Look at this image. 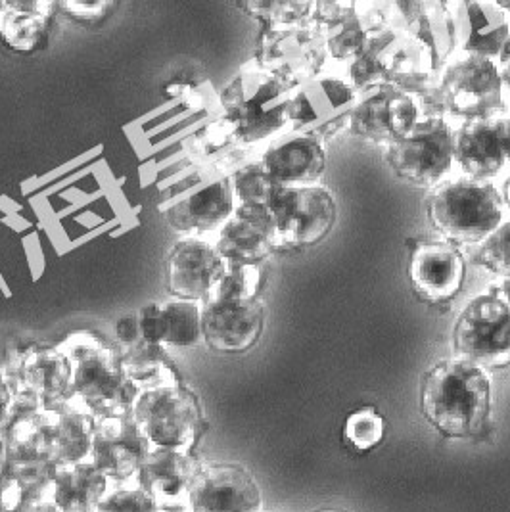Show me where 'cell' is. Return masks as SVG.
Segmentation results:
<instances>
[{
    "instance_id": "cell-12",
    "label": "cell",
    "mask_w": 510,
    "mask_h": 512,
    "mask_svg": "<svg viewBox=\"0 0 510 512\" xmlns=\"http://www.w3.org/2000/svg\"><path fill=\"white\" fill-rule=\"evenodd\" d=\"M192 512H261L263 493L254 474L236 463L202 465L186 491Z\"/></svg>"
},
{
    "instance_id": "cell-3",
    "label": "cell",
    "mask_w": 510,
    "mask_h": 512,
    "mask_svg": "<svg viewBox=\"0 0 510 512\" xmlns=\"http://www.w3.org/2000/svg\"><path fill=\"white\" fill-rule=\"evenodd\" d=\"M428 219L447 242L480 244L501 225L503 198L487 183L459 179L436 188Z\"/></svg>"
},
{
    "instance_id": "cell-17",
    "label": "cell",
    "mask_w": 510,
    "mask_h": 512,
    "mask_svg": "<svg viewBox=\"0 0 510 512\" xmlns=\"http://www.w3.org/2000/svg\"><path fill=\"white\" fill-rule=\"evenodd\" d=\"M215 248L229 265H259L279 250L269 208L236 206L231 219L219 229Z\"/></svg>"
},
{
    "instance_id": "cell-46",
    "label": "cell",
    "mask_w": 510,
    "mask_h": 512,
    "mask_svg": "<svg viewBox=\"0 0 510 512\" xmlns=\"http://www.w3.org/2000/svg\"><path fill=\"white\" fill-rule=\"evenodd\" d=\"M499 133H501V144H503L505 158L510 162V117L499 121Z\"/></svg>"
},
{
    "instance_id": "cell-44",
    "label": "cell",
    "mask_w": 510,
    "mask_h": 512,
    "mask_svg": "<svg viewBox=\"0 0 510 512\" xmlns=\"http://www.w3.org/2000/svg\"><path fill=\"white\" fill-rule=\"evenodd\" d=\"M499 73H501V79H503V85L510 89V37L505 43V47L499 54Z\"/></svg>"
},
{
    "instance_id": "cell-40",
    "label": "cell",
    "mask_w": 510,
    "mask_h": 512,
    "mask_svg": "<svg viewBox=\"0 0 510 512\" xmlns=\"http://www.w3.org/2000/svg\"><path fill=\"white\" fill-rule=\"evenodd\" d=\"M248 10L257 12L261 18H265L267 22H273L277 25H300L313 16V8L315 4L311 2H267V4H246Z\"/></svg>"
},
{
    "instance_id": "cell-14",
    "label": "cell",
    "mask_w": 510,
    "mask_h": 512,
    "mask_svg": "<svg viewBox=\"0 0 510 512\" xmlns=\"http://www.w3.org/2000/svg\"><path fill=\"white\" fill-rule=\"evenodd\" d=\"M227 271V261L204 238H181L167 261V290L173 300L204 303Z\"/></svg>"
},
{
    "instance_id": "cell-28",
    "label": "cell",
    "mask_w": 510,
    "mask_h": 512,
    "mask_svg": "<svg viewBox=\"0 0 510 512\" xmlns=\"http://www.w3.org/2000/svg\"><path fill=\"white\" fill-rule=\"evenodd\" d=\"M48 426L58 465H73L91 459L96 417L75 397L48 409Z\"/></svg>"
},
{
    "instance_id": "cell-34",
    "label": "cell",
    "mask_w": 510,
    "mask_h": 512,
    "mask_svg": "<svg viewBox=\"0 0 510 512\" xmlns=\"http://www.w3.org/2000/svg\"><path fill=\"white\" fill-rule=\"evenodd\" d=\"M236 206H263L269 208L280 185L269 175L261 162L248 163L231 177Z\"/></svg>"
},
{
    "instance_id": "cell-5",
    "label": "cell",
    "mask_w": 510,
    "mask_h": 512,
    "mask_svg": "<svg viewBox=\"0 0 510 512\" xmlns=\"http://www.w3.org/2000/svg\"><path fill=\"white\" fill-rule=\"evenodd\" d=\"M455 357L482 369L510 365V307L501 296L482 294L466 303L453 328Z\"/></svg>"
},
{
    "instance_id": "cell-16",
    "label": "cell",
    "mask_w": 510,
    "mask_h": 512,
    "mask_svg": "<svg viewBox=\"0 0 510 512\" xmlns=\"http://www.w3.org/2000/svg\"><path fill=\"white\" fill-rule=\"evenodd\" d=\"M265 328L259 300H208L202 303V342L217 353H244L254 348Z\"/></svg>"
},
{
    "instance_id": "cell-30",
    "label": "cell",
    "mask_w": 510,
    "mask_h": 512,
    "mask_svg": "<svg viewBox=\"0 0 510 512\" xmlns=\"http://www.w3.org/2000/svg\"><path fill=\"white\" fill-rule=\"evenodd\" d=\"M388 25L390 20L380 10L372 8L361 12L355 4H351L340 20L323 29L328 56L349 62L357 60L371 45L372 39L378 37Z\"/></svg>"
},
{
    "instance_id": "cell-42",
    "label": "cell",
    "mask_w": 510,
    "mask_h": 512,
    "mask_svg": "<svg viewBox=\"0 0 510 512\" xmlns=\"http://www.w3.org/2000/svg\"><path fill=\"white\" fill-rule=\"evenodd\" d=\"M116 332L117 340H119V344H121V350L135 346L137 342L142 340L139 317H125V319H119V321H117Z\"/></svg>"
},
{
    "instance_id": "cell-18",
    "label": "cell",
    "mask_w": 510,
    "mask_h": 512,
    "mask_svg": "<svg viewBox=\"0 0 510 512\" xmlns=\"http://www.w3.org/2000/svg\"><path fill=\"white\" fill-rule=\"evenodd\" d=\"M464 277L463 256L449 242L420 244L409 261V280L424 302H451L459 296Z\"/></svg>"
},
{
    "instance_id": "cell-33",
    "label": "cell",
    "mask_w": 510,
    "mask_h": 512,
    "mask_svg": "<svg viewBox=\"0 0 510 512\" xmlns=\"http://www.w3.org/2000/svg\"><path fill=\"white\" fill-rule=\"evenodd\" d=\"M401 39V27L390 24L378 37L372 39L371 45L365 48V52L357 60H353L351 77L359 91L388 81V73L392 68L395 52L401 45Z\"/></svg>"
},
{
    "instance_id": "cell-7",
    "label": "cell",
    "mask_w": 510,
    "mask_h": 512,
    "mask_svg": "<svg viewBox=\"0 0 510 512\" xmlns=\"http://www.w3.org/2000/svg\"><path fill=\"white\" fill-rule=\"evenodd\" d=\"M269 211L279 248H307L325 240L336 223V200L323 187H280Z\"/></svg>"
},
{
    "instance_id": "cell-39",
    "label": "cell",
    "mask_w": 510,
    "mask_h": 512,
    "mask_svg": "<svg viewBox=\"0 0 510 512\" xmlns=\"http://www.w3.org/2000/svg\"><path fill=\"white\" fill-rule=\"evenodd\" d=\"M98 512H160V505L140 488H114L106 493Z\"/></svg>"
},
{
    "instance_id": "cell-25",
    "label": "cell",
    "mask_w": 510,
    "mask_h": 512,
    "mask_svg": "<svg viewBox=\"0 0 510 512\" xmlns=\"http://www.w3.org/2000/svg\"><path fill=\"white\" fill-rule=\"evenodd\" d=\"M140 334L150 344L192 348L202 342V303L169 300L140 309Z\"/></svg>"
},
{
    "instance_id": "cell-43",
    "label": "cell",
    "mask_w": 510,
    "mask_h": 512,
    "mask_svg": "<svg viewBox=\"0 0 510 512\" xmlns=\"http://www.w3.org/2000/svg\"><path fill=\"white\" fill-rule=\"evenodd\" d=\"M10 407H12V390H10V386H8V382L2 374V369H0V428L8 420Z\"/></svg>"
},
{
    "instance_id": "cell-13",
    "label": "cell",
    "mask_w": 510,
    "mask_h": 512,
    "mask_svg": "<svg viewBox=\"0 0 510 512\" xmlns=\"http://www.w3.org/2000/svg\"><path fill=\"white\" fill-rule=\"evenodd\" d=\"M0 436L6 443L4 472L29 484L52 486L60 465L54 459L52 434L43 409L31 417L16 420Z\"/></svg>"
},
{
    "instance_id": "cell-36",
    "label": "cell",
    "mask_w": 510,
    "mask_h": 512,
    "mask_svg": "<svg viewBox=\"0 0 510 512\" xmlns=\"http://www.w3.org/2000/svg\"><path fill=\"white\" fill-rule=\"evenodd\" d=\"M384 432H386L384 419L372 407H365V409H359V411L351 413L348 420H346V428H344L346 442L353 449L363 451V453L371 451L378 443L382 442Z\"/></svg>"
},
{
    "instance_id": "cell-8",
    "label": "cell",
    "mask_w": 510,
    "mask_h": 512,
    "mask_svg": "<svg viewBox=\"0 0 510 512\" xmlns=\"http://www.w3.org/2000/svg\"><path fill=\"white\" fill-rule=\"evenodd\" d=\"M503 79L493 60L466 56L440 77L445 112L466 121H487L503 110Z\"/></svg>"
},
{
    "instance_id": "cell-20",
    "label": "cell",
    "mask_w": 510,
    "mask_h": 512,
    "mask_svg": "<svg viewBox=\"0 0 510 512\" xmlns=\"http://www.w3.org/2000/svg\"><path fill=\"white\" fill-rule=\"evenodd\" d=\"M288 102L284 85L271 75H257L250 83V94L236 93L234 110V127L238 137L246 142L265 139L275 133L288 121Z\"/></svg>"
},
{
    "instance_id": "cell-9",
    "label": "cell",
    "mask_w": 510,
    "mask_h": 512,
    "mask_svg": "<svg viewBox=\"0 0 510 512\" xmlns=\"http://www.w3.org/2000/svg\"><path fill=\"white\" fill-rule=\"evenodd\" d=\"M357 104V93L346 81L317 75L298 87L288 102V121L296 133L315 139H334L346 127Z\"/></svg>"
},
{
    "instance_id": "cell-48",
    "label": "cell",
    "mask_w": 510,
    "mask_h": 512,
    "mask_svg": "<svg viewBox=\"0 0 510 512\" xmlns=\"http://www.w3.org/2000/svg\"><path fill=\"white\" fill-rule=\"evenodd\" d=\"M4 465H6V443H4V438L0 436V474L4 472Z\"/></svg>"
},
{
    "instance_id": "cell-49",
    "label": "cell",
    "mask_w": 510,
    "mask_h": 512,
    "mask_svg": "<svg viewBox=\"0 0 510 512\" xmlns=\"http://www.w3.org/2000/svg\"><path fill=\"white\" fill-rule=\"evenodd\" d=\"M503 200H505V204L510 210V177L505 181V187H503Z\"/></svg>"
},
{
    "instance_id": "cell-4",
    "label": "cell",
    "mask_w": 510,
    "mask_h": 512,
    "mask_svg": "<svg viewBox=\"0 0 510 512\" xmlns=\"http://www.w3.org/2000/svg\"><path fill=\"white\" fill-rule=\"evenodd\" d=\"M133 417L152 447L194 453L196 443L206 432L200 397L183 382L142 390L135 401Z\"/></svg>"
},
{
    "instance_id": "cell-31",
    "label": "cell",
    "mask_w": 510,
    "mask_h": 512,
    "mask_svg": "<svg viewBox=\"0 0 510 512\" xmlns=\"http://www.w3.org/2000/svg\"><path fill=\"white\" fill-rule=\"evenodd\" d=\"M50 8H54V4L0 2V22H4L0 25V35L8 47L29 52L43 45V41H47Z\"/></svg>"
},
{
    "instance_id": "cell-2",
    "label": "cell",
    "mask_w": 510,
    "mask_h": 512,
    "mask_svg": "<svg viewBox=\"0 0 510 512\" xmlns=\"http://www.w3.org/2000/svg\"><path fill=\"white\" fill-rule=\"evenodd\" d=\"M62 350L73 361L71 396L81 401L96 420L133 415L140 388L127 373L121 350L91 334L71 336Z\"/></svg>"
},
{
    "instance_id": "cell-50",
    "label": "cell",
    "mask_w": 510,
    "mask_h": 512,
    "mask_svg": "<svg viewBox=\"0 0 510 512\" xmlns=\"http://www.w3.org/2000/svg\"><path fill=\"white\" fill-rule=\"evenodd\" d=\"M495 6L505 14V10H510V2H495Z\"/></svg>"
},
{
    "instance_id": "cell-52",
    "label": "cell",
    "mask_w": 510,
    "mask_h": 512,
    "mask_svg": "<svg viewBox=\"0 0 510 512\" xmlns=\"http://www.w3.org/2000/svg\"><path fill=\"white\" fill-rule=\"evenodd\" d=\"M165 512H192L188 507H185V509H173V511H165Z\"/></svg>"
},
{
    "instance_id": "cell-32",
    "label": "cell",
    "mask_w": 510,
    "mask_h": 512,
    "mask_svg": "<svg viewBox=\"0 0 510 512\" xmlns=\"http://www.w3.org/2000/svg\"><path fill=\"white\" fill-rule=\"evenodd\" d=\"M121 359L131 380L142 390L181 382L162 344L140 340L135 346L121 350Z\"/></svg>"
},
{
    "instance_id": "cell-27",
    "label": "cell",
    "mask_w": 510,
    "mask_h": 512,
    "mask_svg": "<svg viewBox=\"0 0 510 512\" xmlns=\"http://www.w3.org/2000/svg\"><path fill=\"white\" fill-rule=\"evenodd\" d=\"M453 160L461 165L466 179L486 183L507 162L499 121H466L453 133Z\"/></svg>"
},
{
    "instance_id": "cell-38",
    "label": "cell",
    "mask_w": 510,
    "mask_h": 512,
    "mask_svg": "<svg viewBox=\"0 0 510 512\" xmlns=\"http://www.w3.org/2000/svg\"><path fill=\"white\" fill-rule=\"evenodd\" d=\"M480 265L493 275L510 273V221L499 225L480 246Z\"/></svg>"
},
{
    "instance_id": "cell-35",
    "label": "cell",
    "mask_w": 510,
    "mask_h": 512,
    "mask_svg": "<svg viewBox=\"0 0 510 512\" xmlns=\"http://www.w3.org/2000/svg\"><path fill=\"white\" fill-rule=\"evenodd\" d=\"M261 269L259 265H229L219 280V284L213 288L208 300H259V288H261ZM206 300V302H208Z\"/></svg>"
},
{
    "instance_id": "cell-10",
    "label": "cell",
    "mask_w": 510,
    "mask_h": 512,
    "mask_svg": "<svg viewBox=\"0 0 510 512\" xmlns=\"http://www.w3.org/2000/svg\"><path fill=\"white\" fill-rule=\"evenodd\" d=\"M0 369L12 390V397L29 394L37 399L43 411L54 409L73 397V361L62 348L33 346L16 351Z\"/></svg>"
},
{
    "instance_id": "cell-45",
    "label": "cell",
    "mask_w": 510,
    "mask_h": 512,
    "mask_svg": "<svg viewBox=\"0 0 510 512\" xmlns=\"http://www.w3.org/2000/svg\"><path fill=\"white\" fill-rule=\"evenodd\" d=\"M16 512H60V509L54 505L52 499H39L25 503L24 507Z\"/></svg>"
},
{
    "instance_id": "cell-47",
    "label": "cell",
    "mask_w": 510,
    "mask_h": 512,
    "mask_svg": "<svg viewBox=\"0 0 510 512\" xmlns=\"http://www.w3.org/2000/svg\"><path fill=\"white\" fill-rule=\"evenodd\" d=\"M501 298H503V302L507 303L510 307V273L509 275H505V280H503V284H501Z\"/></svg>"
},
{
    "instance_id": "cell-1",
    "label": "cell",
    "mask_w": 510,
    "mask_h": 512,
    "mask_svg": "<svg viewBox=\"0 0 510 512\" xmlns=\"http://www.w3.org/2000/svg\"><path fill=\"white\" fill-rule=\"evenodd\" d=\"M491 409L493 384L480 365L453 357L438 361L424 374L420 411L443 438H480L489 428Z\"/></svg>"
},
{
    "instance_id": "cell-37",
    "label": "cell",
    "mask_w": 510,
    "mask_h": 512,
    "mask_svg": "<svg viewBox=\"0 0 510 512\" xmlns=\"http://www.w3.org/2000/svg\"><path fill=\"white\" fill-rule=\"evenodd\" d=\"M52 499V486H37L8 472L0 474V512H16L29 501Z\"/></svg>"
},
{
    "instance_id": "cell-19",
    "label": "cell",
    "mask_w": 510,
    "mask_h": 512,
    "mask_svg": "<svg viewBox=\"0 0 510 512\" xmlns=\"http://www.w3.org/2000/svg\"><path fill=\"white\" fill-rule=\"evenodd\" d=\"M200 466L202 463L194 453L152 447L135 476L137 488L158 501L160 512L185 509L179 501L186 499L188 486Z\"/></svg>"
},
{
    "instance_id": "cell-11",
    "label": "cell",
    "mask_w": 510,
    "mask_h": 512,
    "mask_svg": "<svg viewBox=\"0 0 510 512\" xmlns=\"http://www.w3.org/2000/svg\"><path fill=\"white\" fill-rule=\"evenodd\" d=\"M420 121L417 100L390 83H376L357 93L349 131L357 139L390 146Z\"/></svg>"
},
{
    "instance_id": "cell-26",
    "label": "cell",
    "mask_w": 510,
    "mask_h": 512,
    "mask_svg": "<svg viewBox=\"0 0 510 512\" xmlns=\"http://www.w3.org/2000/svg\"><path fill=\"white\" fill-rule=\"evenodd\" d=\"M457 45L466 56H482L487 60L499 58L510 37L505 14L491 2H457L451 4Z\"/></svg>"
},
{
    "instance_id": "cell-23",
    "label": "cell",
    "mask_w": 510,
    "mask_h": 512,
    "mask_svg": "<svg viewBox=\"0 0 510 512\" xmlns=\"http://www.w3.org/2000/svg\"><path fill=\"white\" fill-rule=\"evenodd\" d=\"M395 8L399 10L403 22V37L426 50L440 70L453 52V47H457V29L451 4L411 2L397 4Z\"/></svg>"
},
{
    "instance_id": "cell-51",
    "label": "cell",
    "mask_w": 510,
    "mask_h": 512,
    "mask_svg": "<svg viewBox=\"0 0 510 512\" xmlns=\"http://www.w3.org/2000/svg\"><path fill=\"white\" fill-rule=\"evenodd\" d=\"M315 512H348V511H342V509H321V511H315Z\"/></svg>"
},
{
    "instance_id": "cell-22",
    "label": "cell",
    "mask_w": 510,
    "mask_h": 512,
    "mask_svg": "<svg viewBox=\"0 0 510 512\" xmlns=\"http://www.w3.org/2000/svg\"><path fill=\"white\" fill-rule=\"evenodd\" d=\"M236 210L231 177H221L204 188L192 192L183 202L165 213L171 229L183 238L219 231Z\"/></svg>"
},
{
    "instance_id": "cell-15",
    "label": "cell",
    "mask_w": 510,
    "mask_h": 512,
    "mask_svg": "<svg viewBox=\"0 0 510 512\" xmlns=\"http://www.w3.org/2000/svg\"><path fill=\"white\" fill-rule=\"evenodd\" d=\"M152 451L133 415L96 420L91 461L114 484H125L137 476L140 465Z\"/></svg>"
},
{
    "instance_id": "cell-24",
    "label": "cell",
    "mask_w": 510,
    "mask_h": 512,
    "mask_svg": "<svg viewBox=\"0 0 510 512\" xmlns=\"http://www.w3.org/2000/svg\"><path fill=\"white\" fill-rule=\"evenodd\" d=\"M269 50L280 75L302 85L317 77L328 58L325 33L317 24L286 27L275 33Z\"/></svg>"
},
{
    "instance_id": "cell-29",
    "label": "cell",
    "mask_w": 510,
    "mask_h": 512,
    "mask_svg": "<svg viewBox=\"0 0 510 512\" xmlns=\"http://www.w3.org/2000/svg\"><path fill=\"white\" fill-rule=\"evenodd\" d=\"M110 484L91 459L60 465L52 482V501L60 512H98Z\"/></svg>"
},
{
    "instance_id": "cell-21",
    "label": "cell",
    "mask_w": 510,
    "mask_h": 512,
    "mask_svg": "<svg viewBox=\"0 0 510 512\" xmlns=\"http://www.w3.org/2000/svg\"><path fill=\"white\" fill-rule=\"evenodd\" d=\"M261 163L280 187H313L325 173V142L294 131L275 140Z\"/></svg>"
},
{
    "instance_id": "cell-6",
    "label": "cell",
    "mask_w": 510,
    "mask_h": 512,
    "mask_svg": "<svg viewBox=\"0 0 510 512\" xmlns=\"http://www.w3.org/2000/svg\"><path fill=\"white\" fill-rule=\"evenodd\" d=\"M386 162L411 185H440L453 163V131L445 119H420L417 125L386 146Z\"/></svg>"
},
{
    "instance_id": "cell-41",
    "label": "cell",
    "mask_w": 510,
    "mask_h": 512,
    "mask_svg": "<svg viewBox=\"0 0 510 512\" xmlns=\"http://www.w3.org/2000/svg\"><path fill=\"white\" fill-rule=\"evenodd\" d=\"M58 8L68 12V16L77 22L94 24L98 20H104L108 10L114 8V4L112 2H62L58 4Z\"/></svg>"
}]
</instances>
